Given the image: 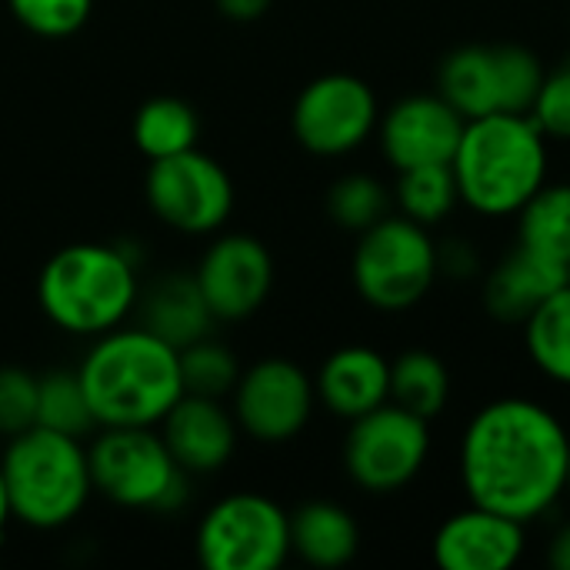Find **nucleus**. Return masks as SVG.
<instances>
[{
	"label": "nucleus",
	"mask_w": 570,
	"mask_h": 570,
	"mask_svg": "<svg viewBox=\"0 0 570 570\" xmlns=\"http://www.w3.org/2000/svg\"><path fill=\"white\" fill-rule=\"evenodd\" d=\"M381 107L367 80L354 73H324L311 80L291 110V130L307 154L344 157L377 130Z\"/></svg>",
	"instance_id": "obj_12"
},
{
	"label": "nucleus",
	"mask_w": 570,
	"mask_h": 570,
	"mask_svg": "<svg viewBox=\"0 0 570 570\" xmlns=\"http://www.w3.org/2000/svg\"><path fill=\"white\" fill-rule=\"evenodd\" d=\"M37 424V374L23 367H0V434L13 438Z\"/></svg>",
	"instance_id": "obj_31"
},
{
	"label": "nucleus",
	"mask_w": 570,
	"mask_h": 570,
	"mask_svg": "<svg viewBox=\"0 0 570 570\" xmlns=\"http://www.w3.org/2000/svg\"><path fill=\"white\" fill-rule=\"evenodd\" d=\"M518 237L528 250L570 264V184H544L518 214Z\"/></svg>",
	"instance_id": "obj_24"
},
{
	"label": "nucleus",
	"mask_w": 570,
	"mask_h": 570,
	"mask_svg": "<svg viewBox=\"0 0 570 570\" xmlns=\"http://www.w3.org/2000/svg\"><path fill=\"white\" fill-rule=\"evenodd\" d=\"M438 264H441V274L448 277H468L478 271V254L464 240H448L438 247Z\"/></svg>",
	"instance_id": "obj_33"
},
{
	"label": "nucleus",
	"mask_w": 570,
	"mask_h": 570,
	"mask_svg": "<svg viewBox=\"0 0 570 570\" xmlns=\"http://www.w3.org/2000/svg\"><path fill=\"white\" fill-rule=\"evenodd\" d=\"M100 428H157L184 397L177 347L147 327H114L94 341L77 367Z\"/></svg>",
	"instance_id": "obj_2"
},
{
	"label": "nucleus",
	"mask_w": 570,
	"mask_h": 570,
	"mask_svg": "<svg viewBox=\"0 0 570 570\" xmlns=\"http://www.w3.org/2000/svg\"><path fill=\"white\" fill-rule=\"evenodd\" d=\"M274 0H214V7L227 17V20H237V23H250L257 17H264L271 10Z\"/></svg>",
	"instance_id": "obj_34"
},
{
	"label": "nucleus",
	"mask_w": 570,
	"mask_h": 570,
	"mask_svg": "<svg viewBox=\"0 0 570 570\" xmlns=\"http://www.w3.org/2000/svg\"><path fill=\"white\" fill-rule=\"evenodd\" d=\"M524 344L534 367L570 387V287L554 291L528 321H524Z\"/></svg>",
	"instance_id": "obj_25"
},
{
	"label": "nucleus",
	"mask_w": 570,
	"mask_h": 570,
	"mask_svg": "<svg viewBox=\"0 0 570 570\" xmlns=\"http://www.w3.org/2000/svg\"><path fill=\"white\" fill-rule=\"evenodd\" d=\"M394 200H397L404 217H411L424 227L441 224L461 200L451 164H428V167L397 170Z\"/></svg>",
	"instance_id": "obj_26"
},
{
	"label": "nucleus",
	"mask_w": 570,
	"mask_h": 570,
	"mask_svg": "<svg viewBox=\"0 0 570 570\" xmlns=\"http://www.w3.org/2000/svg\"><path fill=\"white\" fill-rule=\"evenodd\" d=\"M157 428L170 458L187 474L220 471L234 458L240 438L234 411L220 407L217 397H197V394H184Z\"/></svg>",
	"instance_id": "obj_17"
},
{
	"label": "nucleus",
	"mask_w": 570,
	"mask_h": 570,
	"mask_svg": "<svg viewBox=\"0 0 570 570\" xmlns=\"http://www.w3.org/2000/svg\"><path fill=\"white\" fill-rule=\"evenodd\" d=\"M564 281H568V287H570V264L564 267Z\"/></svg>",
	"instance_id": "obj_37"
},
{
	"label": "nucleus",
	"mask_w": 570,
	"mask_h": 570,
	"mask_svg": "<svg viewBox=\"0 0 570 570\" xmlns=\"http://www.w3.org/2000/svg\"><path fill=\"white\" fill-rule=\"evenodd\" d=\"M13 20L47 40H63L77 33L94 10V0H7Z\"/></svg>",
	"instance_id": "obj_30"
},
{
	"label": "nucleus",
	"mask_w": 570,
	"mask_h": 570,
	"mask_svg": "<svg viewBox=\"0 0 570 570\" xmlns=\"http://www.w3.org/2000/svg\"><path fill=\"white\" fill-rule=\"evenodd\" d=\"M564 267L518 244L484 281L488 314L504 324H524L554 291H561Z\"/></svg>",
	"instance_id": "obj_19"
},
{
	"label": "nucleus",
	"mask_w": 570,
	"mask_h": 570,
	"mask_svg": "<svg viewBox=\"0 0 570 570\" xmlns=\"http://www.w3.org/2000/svg\"><path fill=\"white\" fill-rule=\"evenodd\" d=\"M524 548V524L481 504L451 514L434 534V561L444 570H511Z\"/></svg>",
	"instance_id": "obj_16"
},
{
	"label": "nucleus",
	"mask_w": 570,
	"mask_h": 570,
	"mask_svg": "<svg viewBox=\"0 0 570 570\" xmlns=\"http://www.w3.org/2000/svg\"><path fill=\"white\" fill-rule=\"evenodd\" d=\"M13 521V514H10V498H7V481H3V468H0V538H3V531H7V524Z\"/></svg>",
	"instance_id": "obj_36"
},
{
	"label": "nucleus",
	"mask_w": 570,
	"mask_h": 570,
	"mask_svg": "<svg viewBox=\"0 0 570 570\" xmlns=\"http://www.w3.org/2000/svg\"><path fill=\"white\" fill-rule=\"evenodd\" d=\"M528 114L544 130V137L570 140V57L544 73L541 90Z\"/></svg>",
	"instance_id": "obj_32"
},
{
	"label": "nucleus",
	"mask_w": 570,
	"mask_h": 570,
	"mask_svg": "<svg viewBox=\"0 0 570 570\" xmlns=\"http://www.w3.org/2000/svg\"><path fill=\"white\" fill-rule=\"evenodd\" d=\"M90 481L117 508L177 511L187 498V471L170 458L154 428H100L87 448Z\"/></svg>",
	"instance_id": "obj_7"
},
{
	"label": "nucleus",
	"mask_w": 570,
	"mask_h": 570,
	"mask_svg": "<svg viewBox=\"0 0 570 570\" xmlns=\"http://www.w3.org/2000/svg\"><path fill=\"white\" fill-rule=\"evenodd\" d=\"M544 73L541 57L521 43H468L441 60L438 94L464 120L528 114Z\"/></svg>",
	"instance_id": "obj_8"
},
{
	"label": "nucleus",
	"mask_w": 570,
	"mask_h": 570,
	"mask_svg": "<svg viewBox=\"0 0 570 570\" xmlns=\"http://www.w3.org/2000/svg\"><path fill=\"white\" fill-rule=\"evenodd\" d=\"M134 261L110 244H67L37 277V304L47 321L77 337H100L137 307Z\"/></svg>",
	"instance_id": "obj_4"
},
{
	"label": "nucleus",
	"mask_w": 570,
	"mask_h": 570,
	"mask_svg": "<svg viewBox=\"0 0 570 570\" xmlns=\"http://www.w3.org/2000/svg\"><path fill=\"white\" fill-rule=\"evenodd\" d=\"M130 137L147 160L174 157V154L197 147L200 117L187 100L160 94V97H150L137 107L134 124H130Z\"/></svg>",
	"instance_id": "obj_22"
},
{
	"label": "nucleus",
	"mask_w": 570,
	"mask_h": 570,
	"mask_svg": "<svg viewBox=\"0 0 570 570\" xmlns=\"http://www.w3.org/2000/svg\"><path fill=\"white\" fill-rule=\"evenodd\" d=\"M548 561H551L554 570H570V521L554 534L551 551H548Z\"/></svg>",
	"instance_id": "obj_35"
},
{
	"label": "nucleus",
	"mask_w": 570,
	"mask_h": 570,
	"mask_svg": "<svg viewBox=\"0 0 570 570\" xmlns=\"http://www.w3.org/2000/svg\"><path fill=\"white\" fill-rule=\"evenodd\" d=\"M204 570H277L291 558V514L254 491L220 498L197 528Z\"/></svg>",
	"instance_id": "obj_9"
},
{
	"label": "nucleus",
	"mask_w": 570,
	"mask_h": 570,
	"mask_svg": "<svg viewBox=\"0 0 570 570\" xmlns=\"http://www.w3.org/2000/svg\"><path fill=\"white\" fill-rule=\"evenodd\" d=\"M314 391L334 417L357 421L391 401V361L364 344L341 347L321 364Z\"/></svg>",
	"instance_id": "obj_18"
},
{
	"label": "nucleus",
	"mask_w": 570,
	"mask_h": 570,
	"mask_svg": "<svg viewBox=\"0 0 570 570\" xmlns=\"http://www.w3.org/2000/svg\"><path fill=\"white\" fill-rule=\"evenodd\" d=\"M451 397V377L434 351L411 347L391 361V401L411 414L434 421Z\"/></svg>",
	"instance_id": "obj_23"
},
{
	"label": "nucleus",
	"mask_w": 570,
	"mask_h": 570,
	"mask_svg": "<svg viewBox=\"0 0 570 570\" xmlns=\"http://www.w3.org/2000/svg\"><path fill=\"white\" fill-rule=\"evenodd\" d=\"M464 124L468 120L441 94H411L381 114L377 140L394 170L451 164Z\"/></svg>",
	"instance_id": "obj_15"
},
{
	"label": "nucleus",
	"mask_w": 570,
	"mask_h": 570,
	"mask_svg": "<svg viewBox=\"0 0 570 570\" xmlns=\"http://www.w3.org/2000/svg\"><path fill=\"white\" fill-rule=\"evenodd\" d=\"M441 274L438 244L424 224L387 214L364 234H357L351 277L357 294L387 314L417 307Z\"/></svg>",
	"instance_id": "obj_6"
},
{
	"label": "nucleus",
	"mask_w": 570,
	"mask_h": 570,
	"mask_svg": "<svg viewBox=\"0 0 570 570\" xmlns=\"http://www.w3.org/2000/svg\"><path fill=\"white\" fill-rule=\"evenodd\" d=\"M140 304V327L167 341L170 347H187L210 334L214 314L194 281V274H164L150 284Z\"/></svg>",
	"instance_id": "obj_20"
},
{
	"label": "nucleus",
	"mask_w": 570,
	"mask_h": 570,
	"mask_svg": "<svg viewBox=\"0 0 570 570\" xmlns=\"http://www.w3.org/2000/svg\"><path fill=\"white\" fill-rule=\"evenodd\" d=\"M180 357V384H184V394H197V397H224L234 391L237 377H240V364H237V354L214 341L210 334L180 347L177 351Z\"/></svg>",
	"instance_id": "obj_28"
},
{
	"label": "nucleus",
	"mask_w": 570,
	"mask_h": 570,
	"mask_svg": "<svg viewBox=\"0 0 570 570\" xmlns=\"http://www.w3.org/2000/svg\"><path fill=\"white\" fill-rule=\"evenodd\" d=\"M568 494H570V461H568Z\"/></svg>",
	"instance_id": "obj_38"
},
{
	"label": "nucleus",
	"mask_w": 570,
	"mask_h": 570,
	"mask_svg": "<svg viewBox=\"0 0 570 570\" xmlns=\"http://www.w3.org/2000/svg\"><path fill=\"white\" fill-rule=\"evenodd\" d=\"M570 434L561 417L528 397L484 404L461 438V481L471 504L538 521L568 494Z\"/></svg>",
	"instance_id": "obj_1"
},
{
	"label": "nucleus",
	"mask_w": 570,
	"mask_h": 570,
	"mask_svg": "<svg viewBox=\"0 0 570 570\" xmlns=\"http://www.w3.org/2000/svg\"><path fill=\"white\" fill-rule=\"evenodd\" d=\"M431 421L387 401L351 421L344 441V468L351 481L371 494H394L407 488L428 464Z\"/></svg>",
	"instance_id": "obj_10"
},
{
	"label": "nucleus",
	"mask_w": 570,
	"mask_h": 570,
	"mask_svg": "<svg viewBox=\"0 0 570 570\" xmlns=\"http://www.w3.org/2000/svg\"><path fill=\"white\" fill-rule=\"evenodd\" d=\"M0 468L10 514L37 531L70 524L94 494L83 441L40 424L7 438Z\"/></svg>",
	"instance_id": "obj_5"
},
{
	"label": "nucleus",
	"mask_w": 570,
	"mask_h": 570,
	"mask_svg": "<svg viewBox=\"0 0 570 570\" xmlns=\"http://www.w3.org/2000/svg\"><path fill=\"white\" fill-rule=\"evenodd\" d=\"M361 551V528L354 514L334 501H311L291 514V554L304 564L334 570L351 564Z\"/></svg>",
	"instance_id": "obj_21"
},
{
	"label": "nucleus",
	"mask_w": 570,
	"mask_h": 570,
	"mask_svg": "<svg viewBox=\"0 0 570 570\" xmlns=\"http://www.w3.org/2000/svg\"><path fill=\"white\" fill-rule=\"evenodd\" d=\"M327 214L337 227L364 234L367 227L391 214V194L371 174H347L334 180V187L327 190Z\"/></svg>",
	"instance_id": "obj_29"
},
{
	"label": "nucleus",
	"mask_w": 570,
	"mask_h": 570,
	"mask_svg": "<svg viewBox=\"0 0 570 570\" xmlns=\"http://www.w3.org/2000/svg\"><path fill=\"white\" fill-rule=\"evenodd\" d=\"M230 394L237 428L261 444L294 441L307 428L317 404L314 381L287 357H264L250 364L240 371Z\"/></svg>",
	"instance_id": "obj_13"
},
{
	"label": "nucleus",
	"mask_w": 570,
	"mask_h": 570,
	"mask_svg": "<svg viewBox=\"0 0 570 570\" xmlns=\"http://www.w3.org/2000/svg\"><path fill=\"white\" fill-rule=\"evenodd\" d=\"M37 424L80 438V441L90 431H97V421H94V411L87 404L77 371H50L37 377Z\"/></svg>",
	"instance_id": "obj_27"
},
{
	"label": "nucleus",
	"mask_w": 570,
	"mask_h": 570,
	"mask_svg": "<svg viewBox=\"0 0 570 570\" xmlns=\"http://www.w3.org/2000/svg\"><path fill=\"white\" fill-rule=\"evenodd\" d=\"M144 197L160 224L194 237L217 234L234 214V180L200 147L150 160Z\"/></svg>",
	"instance_id": "obj_11"
},
{
	"label": "nucleus",
	"mask_w": 570,
	"mask_h": 570,
	"mask_svg": "<svg viewBox=\"0 0 570 570\" xmlns=\"http://www.w3.org/2000/svg\"><path fill=\"white\" fill-rule=\"evenodd\" d=\"M194 281L214 321H244L257 314L274 291V257L250 234H220L200 257Z\"/></svg>",
	"instance_id": "obj_14"
},
{
	"label": "nucleus",
	"mask_w": 570,
	"mask_h": 570,
	"mask_svg": "<svg viewBox=\"0 0 570 570\" xmlns=\"http://www.w3.org/2000/svg\"><path fill=\"white\" fill-rule=\"evenodd\" d=\"M451 170L474 214L514 217L548 184V137L531 114L474 117L464 124Z\"/></svg>",
	"instance_id": "obj_3"
}]
</instances>
